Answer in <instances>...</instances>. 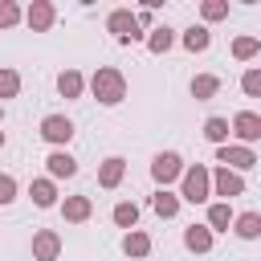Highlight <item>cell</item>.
Returning a JSON list of instances; mask_svg holds the SVG:
<instances>
[{"label": "cell", "mask_w": 261, "mask_h": 261, "mask_svg": "<svg viewBox=\"0 0 261 261\" xmlns=\"http://www.w3.org/2000/svg\"><path fill=\"white\" fill-rule=\"evenodd\" d=\"M122 249H126V257H147L151 253V237L147 232H126L122 237Z\"/></svg>", "instance_id": "obj_17"}, {"label": "cell", "mask_w": 261, "mask_h": 261, "mask_svg": "<svg viewBox=\"0 0 261 261\" xmlns=\"http://www.w3.org/2000/svg\"><path fill=\"white\" fill-rule=\"evenodd\" d=\"M216 90H220V77H216V73H200V77L192 82V94H196L200 102H208Z\"/></svg>", "instance_id": "obj_19"}, {"label": "cell", "mask_w": 261, "mask_h": 261, "mask_svg": "<svg viewBox=\"0 0 261 261\" xmlns=\"http://www.w3.org/2000/svg\"><path fill=\"white\" fill-rule=\"evenodd\" d=\"M184 245H188L192 253H208V249H212V232H208V224H192V228L184 232Z\"/></svg>", "instance_id": "obj_15"}, {"label": "cell", "mask_w": 261, "mask_h": 261, "mask_svg": "<svg viewBox=\"0 0 261 261\" xmlns=\"http://www.w3.org/2000/svg\"><path fill=\"white\" fill-rule=\"evenodd\" d=\"M90 212H94V204H90V196H69V200L61 204V216H65V220H73V224H82V220H90Z\"/></svg>", "instance_id": "obj_11"}, {"label": "cell", "mask_w": 261, "mask_h": 261, "mask_svg": "<svg viewBox=\"0 0 261 261\" xmlns=\"http://www.w3.org/2000/svg\"><path fill=\"white\" fill-rule=\"evenodd\" d=\"M41 135H45L49 143H69V139H73V122H69L65 114H49V118L41 122Z\"/></svg>", "instance_id": "obj_8"}, {"label": "cell", "mask_w": 261, "mask_h": 261, "mask_svg": "<svg viewBox=\"0 0 261 261\" xmlns=\"http://www.w3.org/2000/svg\"><path fill=\"white\" fill-rule=\"evenodd\" d=\"M257 232H261V216H257V212H245V216H237V237L253 241Z\"/></svg>", "instance_id": "obj_21"}, {"label": "cell", "mask_w": 261, "mask_h": 261, "mask_svg": "<svg viewBox=\"0 0 261 261\" xmlns=\"http://www.w3.org/2000/svg\"><path fill=\"white\" fill-rule=\"evenodd\" d=\"M12 200H16V179L0 175V204H12Z\"/></svg>", "instance_id": "obj_31"}, {"label": "cell", "mask_w": 261, "mask_h": 261, "mask_svg": "<svg viewBox=\"0 0 261 261\" xmlns=\"http://www.w3.org/2000/svg\"><path fill=\"white\" fill-rule=\"evenodd\" d=\"M16 20H20V8L12 0H0V29H12Z\"/></svg>", "instance_id": "obj_29"}, {"label": "cell", "mask_w": 261, "mask_h": 261, "mask_svg": "<svg viewBox=\"0 0 261 261\" xmlns=\"http://www.w3.org/2000/svg\"><path fill=\"white\" fill-rule=\"evenodd\" d=\"M204 139L208 143H224L228 139V118H208L204 122Z\"/></svg>", "instance_id": "obj_24"}, {"label": "cell", "mask_w": 261, "mask_h": 261, "mask_svg": "<svg viewBox=\"0 0 261 261\" xmlns=\"http://www.w3.org/2000/svg\"><path fill=\"white\" fill-rule=\"evenodd\" d=\"M151 175H155L159 184H171L175 175H184V159H179L175 151H163V155H155V163H151Z\"/></svg>", "instance_id": "obj_5"}, {"label": "cell", "mask_w": 261, "mask_h": 261, "mask_svg": "<svg viewBox=\"0 0 261 261\" xmlns=\"http://www.w3.org/2000/svg\"><path fill=\"white\" fill-rule=\"evenodd\" d=\"M0 147H4V135H0Z\"/></svg>", "instance_id": "obj_32"}, {"label": "cell", "mask_w": 261, "mask_h": 261, "mask_svg": "<svg viewBox=\"0 0 261 261\" xmlns=\"http://www.w3.org/2000/svg\"><path fill=\"white\" fill-rule=\"evenodd\" d=\"M57 90H61V98H77V94H82V73H77V69H61Z\"/></svg>", "instance_id": "obj_18"}, {"label": "cell", "mask_w": 261, "mask_h": 261, "mask_svg": "<svg viewBox=\"0 0 261 261\" xmlns=\"http://www.w3.org/2000/svg\"><path fill=\"white\" fill-rule=\"evenodd\" d=\"M241 86H245L249 98H257V94H261V69H249V73L241 77Z\"/></svg>", "instance_id": "obj_30"}, {"label": "cell", "mask_w": 261, "mask_h": 261, "mask_svg": "<svg viewBox=\"0 0 261 261\" xmlns=\"http://www.w3.org/2000/svg\"><path fill=\"white\" fill-rule=\"evenodd\" d=\"M29 196H33V204H37V208H53L57 188H53V179H33V184H29Z\"/></svg>", "instance_id": "obj_14"}, {"label": "cell", "mask_w": 261, "mask_h": 261, "mask_svg": "<svg viewBox=\"0 0 261 261\" xmlns=\"http://www.w3.org/2000/svg\"><path fill=\"white\" fill-rule=\"evenodd\" d=\"M57 253H61V237H57L53 228H41V232L33 237V257H37V261H57Z\"/></svg>", "instance_id": "obj_7"}, {"label": "cell", "mask_w": 261, "mask_h": 261, "mask_svg": "<svg viewBox=\"0 0 261 261\" xmlns=\"http://www.w3.org/2000/svg\"><path fill=\"white\" fill-rule=\"evenodd\" d=\"M216 159H220L228 171H249V167H257V155H253L249 147H228V143H220Z\"/></svg>", "instance_id": "obj_3"}, {"label": "cell", "mask_w": 261, "mask_h": 261, "mask_svg": "<svg viewBox=\"0 0 261 261\" xmlns=\"http://www.w3.org/2000/svg\"><path fill=\"white\" fill-rule=\"evenodd\" d=\"M122 171H126V159L110 155V159L98 167V184H102V188H118V184H122Z\"/></svg>", "instance_id": "obj_10"}, {"label": "cell", "mask_w": 261, "mask_h": 261, "mask_svg": "<svg viewBox=\"0 0 261 261\" xmlns=\"http://www.w3.org/2000/svg\"><path fill=\"white\" fill-rule=\"evenodd\" d=\"M135 220H139V208L135 204H114V224L118 228H135Z\"/></svg>", "instance_id": "obj_26"}, {"label": "cell", "mask_w": 261, "mask_h": 261, "mask_svg": "<svg viewBox=\"0 0 261 261\" xmlns=\"http://www.w3.org/2000/svg\"><path fill=\"white\" fill-rule=\"evenodd\" d=\"M228 224H232L228 204H212L208 208V232H228Z\"/></svg>", "instance_id": "obj_16"}, {"label": "cell", "mask_w": 261, "mask_h": 261, "mask_svg": "<svg viewBox=\"0 0 261 261\" xmlns=\"http://www.w3.org/2000/svg\"><path fill=\"white\" fill-rule=\"evenodd\" d=\"M208 41H212V37H208V29H204V24H196V29H188V33H184V45H188L192 53L208 49Z\"/></svg>", "instance_id": "obj_22"}, {"label": "cell", "mask_w": 261, "mask_h": 261, "mask_svg": "<svg viewBox=\"0 0 261 261\" xmlns=\"http://www.w3.org/2000/svg\"><path fill=\"white\" fill-rule=\"evenodd\" d=\"M90 86H94V98H98V102H106V106H114V102H122V98H126V82H122V73H118V69H98Z\"/></svg>", "instance_id": "obj_1"}, {"label": "cell", "mask_w": 261, "mask_h": 261, "mask_svg": "<svg viewBox=\"0 0 261 261\" xmlns=\"http://www.w3.org/2000/svg\"><path fill=\"white\" fill-rule=\"evenodd\" d=\"M200 12H204V20H220V16H228V4L224 0H204Z\"/></svg>", "instance_id": "obj_28"}, {"label": "cell", "mask_w": 261, "mask_h": 261, "mask_svg": "<svg viewBox=\"0 0 261 261\" xmlns=\"http://www.w3.org/2000/svg\"><path fill=\"white\" fill-rule=\"evenodd\" d=\"M16 90H20L16 69H0V98H16Z\"/></svg>", "instance_id": "obj_27"}, {"label": "cell", "mask_w": 261, "mask_h": 261, "mask_svg": "<svg viewBox=\"0 0 261 261\" xmlns=\"http://www.w3.org/2000/svg\"><path fill=\"white\" fill-rule=\"evenodd\" d=\"M208 184H212V188H216V196H228V200H232V196H241V192H245V179H241V175H237V171H228V167H216V171H212V175H208Z\"/></svg>", "instance_id": "obj_6"}, {"label": "cell", "mask_w": 261, "mask_h": 261, "mask_svg": "<svg viewBox=\"0 0 261 261\" xmlns=\"http://www.w3.org/2000/svg\"><path fill=\"white\" fill-rule=\"evenodd\" d=\"M151 208H155V212H159V216H163V220H171V216H175V212H179V196H171V192H167V188H163V192H159V196H155V200H151Z\"/></svg>", "instance_id": "obj_20"}, {"label": "cell", "mask_w": 261, "mask_h": 261, "mask_svg": "<svg viewBox=\"0 0 261 261\" xmlns=\"http://www.w3.org/2000/svg\"><path fill=\"white\" fill-rule=\"evenodd\" d=\"M45 163H49V175H53V179H69V175L77 171V159H73V155H65V151H53Z\"/></svg>", "instance_id": "obj_12"}, {"label": "cell", "mask_w": 261, "mask_h": 261, "mask_svg": "<svg viewBox=\"0 0 261 261\" xmlns=\"http://www.w3.org/2000/svg\"><path fill=\"white\" fill-rule=\"evenodd\" d=\"M232 130H237L241 143H257V139H261V118H257L253 110H241V114L232 118Z\"/></svg>", "instance_id": "obj_9"}, {"label": "cell", "mask_w": 261, "mask_h": 261, "mask_svg": "<svg viewBox=\"0 0 261 261\" xmlns=\"http://www.w3.org/2000/svg\"><path fill=\"white\" fill-rule=\"evenodd\" d=\"M171 41H175V37H171V29H167V24H159V29L151 33V41H147V45H151V53H167V49H171Z\"/></svg>", "instance_id": "obj_25"}, {"label": "cell", "mask_w": 261, "mask_h": 261, "mask_svg": "<svg viewBox=\"0 0 261 261\" xmlns=\"http://www.w3.org/2000/svg\"><path fill=\"white\" fill-rule=\"evenodd\" d=\"M106 24H110V33H114L118 41H139V37H143L139 24H135V12H126V8H114Z\"/></svg>", "instance_id": "obj_4"}, {"label": "cell", "mask_w": 261, "mask_h": 261, "mask_svg": "<svg viewBox=\"0 0 261 261\" xmlns=\"http://www.w3.org/2000/svg\"><path fill=\"white\" fill-rule=\"evenodd\" d=\"M208 188H212V184H208V167L196 163V167L184 171V192H179V200H188V204H204V200H208Z\"/></svg>", "instance_id": "obj_2"}, {"label": "cell", "mask_w": 261, "mask_h": 261, "mask_svg": "<svg viewBox=\"0 0 261 261\" xmlns=\"http://www.w3.org/2000/svg\"><path fill=\"white\" fill-rule=\"evenodd\" d=\"M257 49H261V41H257V37H237V41H232V57H241V61L257 57Z\"/></svg>", "instance_id": "obj_23"}, {"label": "cell", "mask_w": 261, "mask_h": 261, "mask_svg": "<svg viewBox=\"0 0 261 261\" xmlns=\"http://www.w3.org/2000/svg\"><path fill=\"white\" fill-rule=\"evenodd\" d=\"M24 16H29V24H33L37 33H45V29L53 24V4H49V0H33V8H29Z\"/></svg>", "instance_id": "obj_13"}]
</instances>
